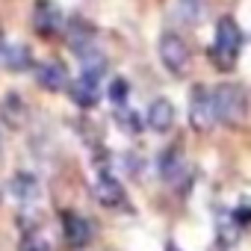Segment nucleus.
I'll return each instance as SVG.
<instances>
[{
  "label": "nucleus",
  "mask_w": 251,
  "mask_h": 251,
  "mask_svg": "<svg viewBox=\"0 0 251 251\" xmlns=\"http://www.w3.org/2000/svg\"><path fill=\"white\" fill-rule=\"evenodd\" d=\"M30 62H33V56H30V48H27V45H9L6 62H3L9 71H27Z\"/></svg>",
  "instance_id": "ddd939ff"
},
{
  "label": "nucleus",
  "mask_w": 251,
  "mask_h": 251,
  "mask_svg": "<svg viewBox=\"0 0 251 251\" xmlns=\"http://www.w3.org/2000/svg\"><path fill=\"white\" fill-rule=\"evenodd\" d=\"M148 127L151 130H157V133H166L172 124H175V106H172V100H166V98H157L151 106H148Z\"/></svg>",
  "instance_id": "6e6552de"
},
{
  "label": "nucleus",
  "mask_w": 251,
  "mask_h": 251,
  "mask_svg": "<svg viewBox=\"0 0 251 251\" xmlns=\"http://www.w3.org/2000/svg\"><path fill=\"white\" fill-rule=\"evenodd\" d=\"M239 48H242V30L236 27L233 18H222L216 24V42H213V50H210L216 68L230 71L236 56H239Z\"/></svg>",
  "instance_id": "f257e3e1"
},
{
  "label": "nucleus",
  "mask_w": 251,
  "mask_h": 251,
  "mask_svg": "<svg viewBox=\"0 0 251 251\" xmlns=\"http://www.w3.org/2000/svg\"><path fill=\"white\" fill-rule=\"evenodd\" d=\"M89 239H92L89 222H86L80 213L65 210V213H62V242H65V248H68V251H80V248L89 245Z\"/></svg>",
  "instance_id": "39448f33"
},
{
  "label": "nucleus",
  "mask_w": 251,
  "mask_h": 251,
  "mask_svg": "<svg viewBox=\"0 0 251 251\" xmlns=\"http://www.w3.org/2000/svg\"><path fill=\"white\" fill-rule=\"evenodd\" d=\"M36 77H39V86H45L48 92H59V89L68 86V74L59 62H42Z\"/></svg>",
  "instance_id": "9b49d317"
},
{
  "label": "nucleus",
  "mask_w": 251,
  "mask_h": 251,
  "mask_svg": "<svg viewBox=\"0 0 251 251\" xmlns=\"http://www.w3.org/2000/svg\"><path fill=\"white\" fill-rule=\"evenodd\" d=\"M160 175H163L169 183H177V177L183 175V154H180L177 145H172V148H166V151L160 154Z\"/></svg>",
  "instance_id": "f8f14e48"
},
{
  "label": "nucleus",
  "mask_w": 251,
  "mask_h": 251,
  "mask_svg": "<svg viewBox=\"0 0 251 251\" xmlns=\"http://www.w3.org/2000/svg\"><path fill=\"white\" fill-rule=\"evenodd\" d=\"M6 50H9V45H6L3 39H0V65H3V62H6Z\"/></svg>",
  "instance_id": "412c9836"
},
{
  "label": "nucleus",
  "mask_w": 251,
  "mask_h": 251,
  "mask_svg": "<svg viewBox=\"0 0 251 251\" xmlns=\"http://www.w3.org/2000/svg\"><path fill=\"white\" fill-rule=\"evenodd\" d=\"M95 198H98L103 207H121V204H124V189H121V183H118L112 175L100 172V177H98V183H95Z\"/></svg>",
  "instance_id": "0eeeda50"
},
{
  "label": "nucleus",
  "mask_w": 251,
  "mask_h": 251,
  "mask_svg": "<svg viewBox=\"0 0 251 251\" xmlns=\"http://www.w3.org/2000/svg\"><path fill=\"white\" fill-rule=\"evenodd\" d=\"M213 100H216V115H219V121L233 124V127L245 121L248 98H245L242 86H236V83H222V86L213 89Z\"/></svg>",
  "instance_id": "f03ea898"
},
{
  "label": "nucleus",
  "mask_w": 251,
  "mask_h": 251,
  "mask_svg": "<svg viewBox=\"0 0 251 251\" xmlns=\"http://www.w3.org/2000/svg\"><path fill=\"white\" fill-rule=\"evenodd\" d=\"M127 80L124 77H112V83H109V100L112 103H118V106H124V100H127Z\"/></svg>",
  "instance_id": "2eb2a0df"
},
{
  "label": "nucleus",
  "mask_w": 251,
  "mask_h": 251,
  "mask_svg": "<svg viewBox=\"0 0 251 251\" xmlns=\"http://www.w3.org/2000/svg\"><path fill=\"white\" fill-rule=\"evenodd\" d=\"M18 251H50V242L42 236V233H27L21 239V248Z\"/></svg>",
  "instance_id": "f3484780"
},
{
  "label": "nucleus",
  "mask_w": 251,
  "mask_h": 251,
  "mask_svg": "<svg viewBox=\"0 0 251 251\" xmlns=\"http://www.w3.org/2000/svg\"><path fill=\"white\" fill-rule=\"evenodd\" d=\"M233 222H236V225H251V201H242V204L233 210Z\"/></svg>",
  "instance_id": "aec40b11"
},
{
  "label": "nucleus",
  "mask_w": 251,
  "mask_h": 251,
  "mask_svg": "<svg viewBox=\"0 0 251 251\" xmlns=\"http://www.w3.org/2000/svg\"><path fill=\"white\" fill-rule=\"evenodd\" d=\"M180 18L186 24H198V18H201V0H180Z\"/></svg>",
  "instance_id": "dca6fc26"
},
{
  "label": "nucleus",
  "mask_w": 251,
  "mask_h": 251,
  "mask_svg": "<svg viewBox=\"0 0 251 251\" xmlns=\"http://www.w3.org/2000/svg\"><path fill=\"white\" fill-rule=\"evenodd\" d=\"M189 121L198 133H207L213 124L219 121L216 115V100H213V92H207V86H195L192 89V98H189Z\"/></svg>",
  "instance_id": "7ed1b4c3"
},
{
  "label": "nucleus",
  "mask_w": 251,
  "mask_h": 251,
  "mask_svg": "<svg viewBox=\"0 0 251 251\" xmlns=\"http://www.w3.org/2000/svg\"><path fill=\"white\" fill-rule=\"evenodd\" d=\"M160 59L172 74H183L189 68V48L180 36L175 33H163L160 36Z\"/></svg>",
  "instance_id": "20e7f679"
},
{
  "label": "nucleus",
  "mask_w": 251,
  "mask_h": 251,
  "mask_svg": "<svg viewBox=\"0 0 251 251\" xmlns=\"http://www.w3.org/2000/svg\"><path fill=\"white\" fill-rule=\"evenodd\" d=\"M118 118H121V127L127 130V133H139V127H142V121H139V115H136V112H127V109L121 106Z\"/></svg>",
  "instance_id": "a211bd4d"
},
{
  "label": "nucleus",
  "mask_w": 251,
  "mask_h": 251,
  "mask_svg": "<svg viewBox=\"0 0 251 251\" xmlns=\"http://www.w3.org/2000/svg\"><path fill=\"white\" fill-rule=\"evenodd\" d=\"M68 95H71L74 103H80V106H95L98 98H100V92H98V80L80 74V80H74V83L68 86Z\"/></svg>",
  "instance_id": "1a4fd4ad"
},
{
  "label": "nucleus",
  "mask_w": 251,
  "mask_h": 251,
  "mask_svg": "<svg viewBox=\"0 0 251 251\" xmlns=\"http://www.w3.org/2000/svg\"><path fill=\"white\" fill-rule=\"evenodd\" d=\"M62 9L53 3V0H36V9H33V27L39 36H59L62 33Z\"/></svg>",
  "instance_id": "423d86ee"
},
{
  "label": "nucleus",
  "mask_w": 251,
  "mask_h": 251,
  "mask_svg": "<svg viewBox=\"0 0 251 251\" xmlns=\"http://www.w3.org/2000/svg\"><path fill=\"white\" fill-rule=\"evenodd\" d=\"M233 225H236V222H230V225H227V222H225V219H222V222H219V242H222V245H225V248H227V245H233V242H236V227H233Z\"/></svg>",
  "instance_id": "6ab92c4d"
},
{
  "label": "nucleus",
  "mask_w": 251,
  "mask_h": 251,
  "mask_svg": "<svg viewBox=\"0 0 251 251\" xmlns=\"http://www.w3.org/2000/svg\"><path fill=\"white\" fill-rule=\"evenodd\" d=\"M9 192H12V198L18 204H33L39 198V180L33 175H27V172H18L12 177V183H9Z\"/></svg>",
  "instance_id": "9d476101"
},
{
  "label": "nucleus",
  "mask_w": 251,
  "mask_h": 251,
  "mask_svg": "<svg viewBox=\"0 0 251 251\" xmlns=\"http://www.w3.org/2000/svg\"><path fill=\"white\" fill-rule=\"evenodd\" d=\"M3 115L9 118V124H21V121H24V103H21V98H18V95H6Z\"/></svg>",
  "instance_id": "4468645a"
}]
</instances>
